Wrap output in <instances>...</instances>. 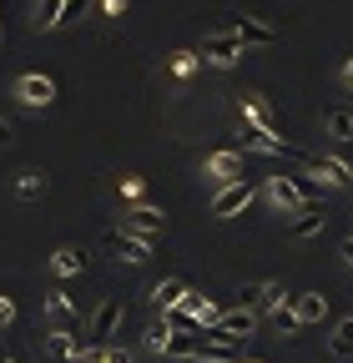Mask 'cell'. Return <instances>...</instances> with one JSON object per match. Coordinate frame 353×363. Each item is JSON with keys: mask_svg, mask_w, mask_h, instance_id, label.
I'll return each mask as SVG.
<instances>
[{"mask_svg": "<svg viewBox=\"0 0 353 363\" xmlns=\"http://www.w3.org/2000/svg\"><path fill=\"white\" fill-rule=\"evenodd\" d=\"M121 192H126L131 202H142V192H147V187H142V177H121Z\"/></svg>", "mask_w": 353, "mask_h": 363, "instance_id": "28", "label": "cell"}, {"mask_svg": "<svg viewBox=\"0 0 353 363\" xmlns=\"http://www.w3.org/2000/svg\"><path fill=\"white\" fill-rule=\"evenodd\" d=\"M207 172L223 182V187H232V182H242V177H247V162H242L237 152H212V157H207Z\"/></svg>", "mask_w": 353, "mask_h": 363, "instance_id": "9", "label": "cell"}, {"mask_svg": "<svg viewBox=\"0 0 353 363\" xmlns=\"http://www.w3.org/2000/svg\"><path fill=\"white\" fill-rule=\"evenodd\" d=\"M6 142H11V121H6V116H0V147H6Z\"/></svg>", "mask_w": 353, "mask_h": 363, "instance_id": "32", "label": "cell"}, {"mask_svg": "<svg viewBox=\"0 0 353 363\" xmlns=\"http://www.w3.org/2000/svg\"><path fill=\"white\" fill-rule=\"evenodd\" d=\"M323 126H328L333 142H353V106H348V101H333V106L323 111Z\"/></svg>", "mask_w": 353, "mask_h": 363, "instance_id": "13", "label": "cell"}, {"mask_svg": "<svg viewBox=\"0 0 353 363\" xmlns=\"http://www.w3.org/2000/svg\"><path fill=\"white\" fill-rule=\"evenodd\" d=\"M242 116H247V126H257V131L278 136V116H273V106L262 101V96H252V91H242Z\"/></svg>", "mask_w": 353, "mask_h": 363, "instance_id": "10", "label": "cell"}, {"mask_svg": "<svg viewBox=\"0 0 353 363\" xmlns=\"http://www.w3.org/2000/svg\"><path fill=\"white\" fill-rule=\"evenodd\" d=\"M167 338H172V333H167V323H157V328L147 333V348H152V353H167Z\"/></svg>", "mask_w": 353, "mask_h": 363, "instance_id": "27", "label": "cell"}, {"mask_svg": "<svg viewBox=\"0 0 353 363\" xmlns=\"http://www.w3.org/2000/svg\"><path fill=\"white\" fill-rule=\"evenodd\" d=\"M81 363H106V348H91V353H86Z\"/></svg>", "mask_w": 353, "mask_h": 363, "instance_id": "30", "label": "cell"}, {"mask_svg": "<svg viewBox=\"0 0 353 363\" xmlns=\"http://www.w3.org/2000/svg\"><path fill=\"white\" fill-rule=\"evenodd\" d=\"M197 56H207L212 66H232V61L242 56V40H237L232 30H223V35H207V40L197 45Z\"/></svg>", "mask_w": 353, "mask_h": 363, "instance_id": "6", "label": "cell"}, {"mask_svg": "<svg viewBox=\"0 0 353 363\" xmlns=\"http://www.w3.org/2000/svg\"><path fill=\"white\" fill-rule=\"evenodd\" d=\"M232 35L242 40V51H247V45H273V40H278V30H273V26H262V21H247V16L232 26Z\"/></svg>", "mask_w": 353, "mask_h": 363, "instance_id": "15", "label": "cell"}, {"mask_svg": "<svg viewBox=\"0 0 353 363\" xmlns=\"http://www.w3.org/2000/svg\"><path fill=\"white\" fill-rule=\"evenodd\" d=\"M262 288H268V283H247V288H237V308L257 313V303H262Z\"/></svg>", "mask_w": 353, "mask_h": 363, "instance_id": "26", "label": "cell"}, {"mask_svg": "<svg viewBox=\"0 0 353 363\" xmlns=\"http://www.w3.org/2000/svg\"><path fill=\"white\" fill-rule=\"evenodd\" d=\"M288 187L298 192L303 207H318V202L328 197V187H323V182H313V177H288Z\"/></svg>", "mask_w": 353, "mask_h": 363, "instance_id": "17", "label": "cell"}, {"mask_svg": "<svg viewBox=\"0 0 353 363\" xmlns=\"http://www.w3.org/2000/svg\"><path fill=\"white\" fill-rule=\"evenodd\" d=\"M167 333H202V323H197L192 313H182V308H172V313H167Z\"/></svg>", "mask_w": 353, "mask_h": 363, "instance_id": "23", "label": "cell"}, {"mask_svg": "<svg viewBox=\"0 0 353 363\" xmlns=\"http://www.w3.org/2000/svg\"><path fill=\"white\" fill-rule=\"evenodd\" d=\"M76 338H81V333H76ZM76 338H66V333H46V363H81L86 348H81Z\"/></svg>", "mask_w": 353, "mask_h": 363, "instance_id": "12", "label": "cell"}, {"mask_svg": "<svg viewBox=\"0 0 353 363\" xmlns=\"http://www.w3.org/2000/svg\"><path fill=\"white\" fill-rule=\"evenodd\" d=\"M242 207H252V182H232V187H217V197H212V217H237Z\"/></svg>", "mask_w": 353, "mask_h": 363, "instance_id": "4", "label": "cell"}, {"mask_svg": "<svg viewBox=\"0 0 353 363\" xmlns=\"http://www.w3.org/2000/svg\"><path fill=\"white\" fill-rule=\"evenodd\" d=\"M0 363H16V358H11V353H6V348H0Z\"/></svg>", "mask_w": 353, "mask_h": 363, "instance_id": "35", "label": "cell"}, {"mask_svg": "<svg viewBox=\"0 0 353 363\" xmlns=\"http://www.w3.org/2000/svg\"><path fill=\"white\" fill-rule=\"evenodd\" d=\"M343 262H348V267H353V238H348V242H343Z\"/></svg>", "mask_w": 353, "mask_h": 363, "instance_id": "33", "label": "cell"}, {"mask_svg": "<svg viewBox=\"0 0 353 363\" xmlns=\"http://www.w3.org/2000/svg\"><path fill=\"white\" fill-rule=\"evenodd\" d=\"M293 313H298V323H318V318H323V298L318 293H298L293 298Z\"/></svg>", "mask_w": 353, "mask_h": 363, "instance_id": "18", "label": "cell"}, {"mask_svg": "<svg viewBox=\"0 0 353 363\" xmlns=\"http://www.w3.org/2000/svg\"><path fill=\"white\" fill-rule=\"evenodd\" d=\"M16 187H21V197H35L40 187H46V172H35V167H30V172H21Z\"/></svg>", "mask_w": 353, "mask_h": 363, "instance_id": "25", "label": "cell"}, {"mask_svg": "<svg viewBox=\"0 0 353 363\" xmlns=\"http://www.w3.org/2000/svg\"><path fill=\"white\" fill-rule=\"evenodd\" d=\"M51 267L71 278V272H81V267H86V247H61V252L51 257Z\"/></svg>", "mask_w": 353, "mask_h": 363, "instance_id": "20", "label": "cell"}, {"mask_svg": "<svg viewBox=\"0 0 353 363\" xmlns=\"http://www.w3.org/2000/svg\"><path fill=\"white\" fill-rule=\"evenodd\" d=\"M252 328H257V313L232 308V313L217 318V328H207V338H217V343H237V338H242V333H252Z\"/></svg>", "mask_w": 353, "mask_h": 363, "instance_id": "3", "label": "cell"}, {"mask_svg": "<svg viewBox=\"0 0 353 363\" xmlns=\"http://www.w3.org/2000/svg\"><path fill=\"white\" fill-rule=\"evenodd\" d=\"M116 328H121V298H106L96 313H91V348H111V338H116Z\"/></svg>", "mask_w": 353, "mask_h": 363, "instance_id": "2", "label": "cell"}, {"mask_svg": "<svg viewBox=\"0 0 353 363\" xmlns=\"http://www.w3.org/2000/svg\"><path fill=\"white\" fill-rule=\"evenodd\" d=\"M106 6H111V11H116V6H121V0H106Z\"/></svg>", "mask_w": 353, "mask_h": 363, "instance_id": "36", "label": "cell"}, {"mask_svg": "<svg viewBox=\"0 0 353 363\" xmlns=\"http://www.w3.org/2000/svg\"><path fill=\"white\" fill-rule=\"evenodd\" d=\"M11 323H16V303L0 293V328H11Z\"/></svg>", "mask_w": 353, "mask_h": 363, "instance_id": "29", "label": "cell"}, {"mask_svg": "<svg viewBox=\"0 0 353 363\" xmlns=\"http://www.w3.org/2000/svg\"><path fill=\"white\" fill-rule=\"evenodd\" d=\"M268 318H273V328H278V333H298V328H303V323H298V313H293V298H288V303H278Z\"/></svg>", "mask_w": 353, "mask_h": 363, "instance_id": "21", "label": "cell"}, {"mask_svg": "<svg viewBox=\"0 0 353 363\" xmlns=\"http://www.w3.org/2000/svg\"><path fill=\"white\" fill-rule=\"evenodd\" d=\"M323 222H328V217H323V207H308V212H298V217L288 222V238H293V242L318 238V233H323Z\"/></svg>", "mask_w": 353, "mask_h": 363, "instance_id": "14", "label": "cell"}, {"mask_svg": "<svg viewBox=\"0 0 353 363\" xmlns=\"http://www.w3.org/2000/svg\"><path fill=\"white\" fill-rule=\"evenodd\" d=\"M268 192H273V202H283V207H293V212H308V207L298 202V192L288 187V177H273V182H268Z\"/></svg>", "mask_w": 353, "mask_h": 363, "instance_id": "22", "label": "cell"}, {"mask_svg": "<svg viewBox=\"0 0 353 363\" xmlns=\"http://www.w3.org/2000/svg\"><path fill=\"white\" fill-rule=\"evenodd\" d=\"M61 11H66V0H40V16H35V26H40V30L61 26Z\"/></svg>", "mask_w": 353, "mask_h": 363, "instance_id": "24", "label": "cell"}, {"mask_svg": "<svg viewBox=\"0 0 353 363\" xmlns=\"http://www.w3.org/2000/svg\"><path fill=\"white\" fill-rule=\"evenodd\" d=\"M106 247H111V252H121V257H131V262H147V252H152V242H147V238H137V233H126V227L106 233Z\"/></svg>", "mask_w": 353, "mask_h": 363, "instance_id": "11", "label": "cell"}, {"mask_svg": "<svg viewBox=\"0 0 353 363\" xmlns=\"http://www.w3.org/2000/svg\"><path fill=\"white\" fill-rule=\"evenodd\" d=\"M106 363H131V358H126L121 348H106Z\"/></svg>", "mask_w": 353, "mask_h": 363, "instance_id": "31", "label": "cell"}, {"mask_svg": "<svg viewBox=\"0 0 353 363\" xmlns=\"http://www.w3.org/2000/svg\"><path fill=\"white\" fill-rule=\"evenodd\" d=\"M328 348H333V358H353V318H338Z\"/></svg>", "mask_w": 353, "mask_h": 363, "instance_id": "19", "label": "cell"}, {"mask_svg": "<svg viewBox=\"0 0 353 363\" xmlns=\"http://www.w3.org/2000/svg\"><path fill=\"white\" fill-rule=\"evenodd\" d=\"M16 96H21L26 106H51V101H56V81H51V76H21V81H16Z\"/></svg>", "mask_w": 353, "mask_h": 363, "instance_id": "8", "label": "cell"}, {"mask_svg": "<svg viewBox=\"0 0 353 363\" xmlns=\"http://www.w3.org/2000/svg\"><path fill=\"white\" fill-rule=\"evenodd\" d=\"M187 293H192V288H187L182 278H167V283H157V288H152V303H157L162 313H172V308H182V298H187Z\"/></svg>", "mask_w": 353, "mask_h": 363, "instance_id": "16", "label": "cell"}, {"mask_svg": "<svg viewBox=\"0 0 353 363\" xmlns=\"http://www.w3.org/2000/svg\"><path fill=\"white\" fill-rule=\"evenodd\" d=\"M303 167L313 177H323V187H353V167L338 157H303Z\"/></svg>", "mask_w": 353, "mask_h": 363, "instance_id": "5", "label": "cell"}, {"mask_svg": "<svg viewBox=\"0 0 353 363\" xmlns=\"http://www.w3.org/2000/svg\"><path fill=\"white\" fill-rule=\"evenodd\" d=\"M343 81H348V86H353V61H348V66H343Z\"/></svg>", "mask_w": 353, "mask_h": 363, "instance_id": "34", "label": "cell"}, {"mask_svg": "<svg viewBox=\"0 0 353 363\" xmlns=\"http://www.w3.org/2000/svg\"><path fill=\"white\" fill-rule=\"evenodd\" d=\"M46 323H51V333L76 338L81 323H86V313H81V303H76L71 293H56V298H46Z\"/></svg>", "mask_w": 353, "mask_h": 363, "instance_id": "1", "label": "cell"}, {"mask_svg": "<svg viewBox=\"0 0 353 363\" xmlns=\"http://www.w3.org/2000/svg\"><path fill=\"white\" fill-rule=\"evenodd\" d=\"M121 227H126V233H137V238H147V242H152V238L162 233V227H167V217H162L157 207H147V202H142V207H131V212L121 217Z\"/></svg>", "mask_w": 353, "mask_h": 363, "instance_id": "7", "label": "cell"}]
</instances>
